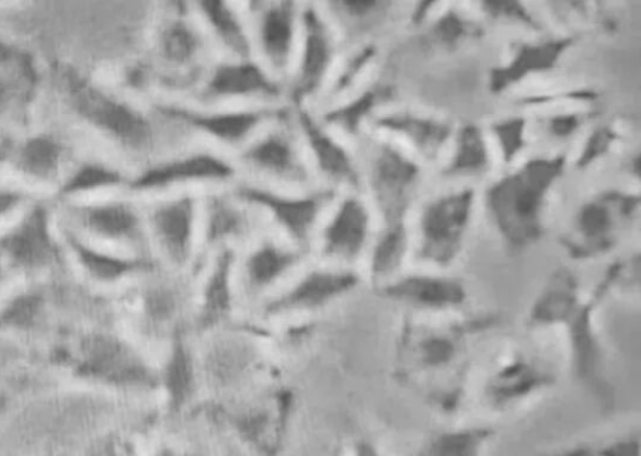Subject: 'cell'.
Segmentation results:
<instances>
[{"label":"cell","mask_w":641,"mask_h":456,"mask_svg":"<svg viewBox=\"0 0 641 456\" xmlns=\"http://www.w3.org/2000/svg\"><path fill=\"white\" fill-rule=\"evenodd\" d=\"M164 388L174 406L192 398L196 389V364L191 351L179 342L164 367Z\"/></svg>","instance_id":"obj_29"},{"label":"cell","mask_w":641,"mask_h":456,"mask_svg":"<svg viewBox=\"0 0 641 456\" xmlns=\"http://www.w3.org/2000/svg\"><path fill=\"white\" fill-rule=\"evenodd\" d=\"M142 304L151 327L165 329L180 318L186 305V289L178 280L161 278L147 287Z\"/></svg>","instance_id":"obj_27"},{"label":"cell","mask_w":641,"mask_h":456,"mask_svg":"<svg viewBox=\"0 0 641 456\" xmlns=\"http://www.w3.org/2000/svg\"><path fill=\"white\" fill-rule=\"evenodd\" d=\"M231 186L237 200L266 215L286 241L304 251L309 250L324 215L337 198V191L323 186L294 192L249 180H237Z\"/></svg>","instance_id":"obj_6"},{"label":"cell","mask_w":641,"mask_h":456,"mask_svg":"<svg viewBox=\"0 0 641 456\" xmlns=\"http://www.w3.org/2000/svg\"><path fill=\"white\" fill-rule=\"evenodd\" d=\"M306 251L286 240L263 237L237 260L236 280L243 292L259 296L274 289L301 265Z\"/></svg>","instance_id":"obj_16"},{"label":"cell","mask_w":641,"mask_h":456,"mask_svg":"<svg viewBox=\"0 0 641 456\" xmlns=\"http://www.w3.org/2000/svg\"><path fill=\"white\" fill-rule=\"evenodd\" d=\"M495 430L488 425H455L430 434L416 456H485Z\"/></svg>","instance_id":"obj_23"},{"label":"cell","mask_w":641,"mask_h":456,"mask_svg":"<svg viewBox=\"0 0 641 456\" xmlns=\"http://www.w3.org/2000/svg\"><path fill=\"white\" fill-rule=\"evenodd\" d=\"M85 372L99 379L128 388H149L154 374L125 342L95 337L87 342Z\"/></svg>","instance_id":"obj_20"},{"label":"cell","mask_w":641,"mask_h":456,"mask_svg":"<svg viewBox=\"0 0 641 456\" xmlns=\"http://www.w3.org/2000/svg\"><path fill=\"white\" fill-rule=\"evenodd\" d=\"M85 223L96 235L112 241L142 243L146 223L127 202H111L88 209Z\"/></svg>","instance_id":"obj_24"},{"label":"cell","mask_w":641,"mask_h":456,"mask_svg":"<svg viewBox=\"0 0 641 456\" xmlns=\"http://www.w3.org/2000/svg\"><path fill=\"white\" fill-rule=\"evenodd\" d=\"M543 456H640V434L630 429L625 433L570 444Z\"/></svg>","instance_id":"obj_28"},{"label":"cell","mask_w":641,"mask_h":456,"mask_svg":"<svg viewBox=\"0 0 641 456\" xmlns=\"http://www.w3.org/2000/svg\"><path fill=\"white\" fill-rule=\"evenodd\" d=\"M240 169L233 158L213 148L161 158L131 182V190L164 195L193 186H231L239 180Z\"/></svg>","instance_id":"obj_11"},{"label":"cell","mask_w":641,"mask_h":456,"mask_svg":"<svg viewBox=\"0 0 641 456\" xmlns=\"http://www.w3.org/2000/svg\"><path fill=\"white\" fill-rule=\"evenodd\" d=\"M607 300L598 287L585 293L576 277L560 271L529 306L525 329L530 333H559L564 341L570 372L603 408H610L616 390L609 375L599 311Z\"/></svg>","instance_id":"obj_2"},{"label":"cell","mask_w":641,"mask_h":456,"mask_svg":"<svg viewBox=\"0 0 641 456\" xmlns=\"http://www.w3.org/2000/svg\"><path fill=\"white\" fill-rule=\"evenodd\" d=\"M73 242V248L78 254L79 261L90 274L101 281H117L137 271L153 270V263L146 259H123L112 256V254L102 253L85 246Z\"/></svg>","instance_id":"obj_30"},{"label":"cell","mask_w":641,"mask_h":456,"mask_svg":"<svg viewBox=\"0 0 641 456\" xmlns=\"http://www.w3.org/2000/svg\"><path fill=\"white\" fill-rule=\"evenodd\" d=\"M380 293L408 314L428 318L461 314L469 301L461 281L438 274L397 276L381 285Z\"/></svg>","instance_id":"obj_15"},{"label":"cell","mask_w":641,"mask_h":456,"mask_svg":"<svg viewBox=\"0 0 641 456\" xmlns=\"http://www.w3.org/2000/svg\"><path fill=\"white\" fill-rule=\"evenodd\" d=\"M3 248L18 265L38 266L49 256L50 242L44 215L33 214L4 241Z\"/></svg>","instance_id":"obj_25"},{"label":"cell","mask_w":641,"mask_h":456,"mask_svg":"<svg viewBox=\"0 0 641 456\" xmlns=\"http://www.w3.org/2000/svg\"><path fill=\"white\" fill-rule=\"evenodd\" d=\"M171 7L156 26L154 56L160 67L161 88L172 92H195L215 60L214 50L192 5Z\"/></svg>","instance_id":"obj_5"},{"label":"cell","mask_w":641,"mask_h":456,"mask_svg":"<svg viewBox=\"0 0 641 456\" xmlns=\"http://www.w3.org/2000/svg\"><path fill=\"white\" fill-rule=\"evenodd\" d=\"M248 12L253 58L278 81L287 83L301 33V5L295 2H254Z\"/></svg>","instance_id":"obj_12"},{"label":"cell","mask_w":641,"mask_h":456,"mask_svg":"<svg viewBox=\"0 0 641 456\" xmlns=\"http://www.w3.org/2000/svg\"><path fill=\"white\" fill-rule=\"evenodd\" d=\"M283 110L278 105L201 107L175 101L157 105L163 121L204 136L218 146L236 149V152L275 121Z\"/></svg>","instance_id":"obj_8"},{"label":"cell","mask_w":641,"mask_h":456,"mask_svg":"<svg viewBox=\"0 0 641 456\" xmlns=\"http://www.w3.org/2000/svg\"><path fill=\"white\" fill-rule=\"evenodd\" d=\"M559 383L554 364L519 345H506L478 367L471 399L491 415L513 414L539 400Z\"/></svg>","instance_id":"obj_3"},{"label":"cell","mask_w":641,"mask_h":456,"mask_svg":"<svg viewBox=\"0 0 641 456\" xmlns=\"http://www.w3.org/2000/svg\"><path fill=\"white\" fill-rule=\"evenodd\" d=\"M20 201V196L13 192H0V215L7 214Z\"/></svg>","instance_id":"obj_34"},{"label":"cell","mask_w":641,"mask_h":456,"mask_svg":"<svg viewBox=\"0 0 641 456\" xmlns=\"http://www.w3.org/2000/svg\"><path fill=\"white\" fill-rule=\"evenodd\" d=\"M354 456H384V454L371 443L359 442L355 445Z\"/></svg>","instance_id":"obj_35"},{"label":"cell","mask_w":641,"mask_h":456,"mask_svg":"<svg viewBox=\"0 0 641 456\" xmlns=\"http://www.w3.org/2000/svg\"><path fill=\"white\" fill-rule=\"evenodd\" d=\"M60 149L51 139L38 137L30 140L21 153L23 169L38 178H47L56 171Z\"/></svg>","instance_id":"obj_31"},{"label":"cell","mask_w":641,"mask_h":456,"mask_svg":"<svg viewBox=\"0 0 641 456\" xmlns=\"http://www.w3.org/2000/svg\"><path fill=\"white\" fill-rule=\"evenodd\" d=\"M192 11L214 50L227 59L253 58L251 26L248 12L224 0H201Z\"/></svg>","instance_id":"obj_19"},{"label":"cell","mask_w":641,"mask_h":456,"mask_svg":"<svg viewBox=\"0 0 641 456\" xmlns=\"http://www.w3.org/2000/svg\"><path fill=\"white\" fill-rule=\"evenodd\" d=\"M122 182V175L102 166H87L67 184V191H84L104 186H113Z\"/></svg>","instance_id":"obj_32"},{"label":"cell","mask_w":641,"mask_h":456,"mask_svg":"<svg viewBox=\"0 0 641 456\" xmlns=\"http://www.w3.org/2000/svg\"><path fill=\"white\" fill-rule=\"evenodd\" d=\"M241 339H225L210 349L205 368L207 374L217 385L230 386L241 379L249 372L252 363L250 345Z\"/></svg>","instance_id":"obj_26"},{"label":"cell","mask_w":641,"mask_h":456,"mask_svg":"<svg viewBox=\"0 0 641 456\" xmlns=\"http://www.w3.org/2000/svg\"><path fill=\"white\" fill-rule=\"evenodd\" d=\"M237 254L227 248L216 252L213 266L205 278L202 292L199 321L210 328L226 320L231 314L234 300Z\"/></svg>","instance_id":"obj_22"},{"label":"cell","mask_w":641,"mask_h":456,"mask_svg":"<svg viewBox=\"0 0 641 456\" xmlns=\"http://www.w3.org/2000/svg\"><path fill=\"white\" fill-rule=\"evenodd\" d=\"M339 35L324 7L301 5V33L286 83L293 109L318 102L336 67Z\"/></svg>","instance_id":"obj_7"},{"label":"cell","mask_w":641,"mask_h":456,"mask_svg":"<svg viewBox=\"0 0 641 456\" xmlns=\"http://www.w3.org/2000/svg\"><path fill=\"white\" fill-rule=\"evenodd\" d=\"M39 301L33 296L18 298L15 303L8 307L2 316L3 323L22 327L30 323L34 316L37 315Z\"/></svg>","instance_id":"obj_33"},{"label":"cell","mask_w":641,"mask_h":456,"mask_svg":"<svg viewBox=\"0 0 641 456\" xmlns=\"http://www.w3.org/2000/svg\"><path fill=\"white\" fill-rule=\"evenodd\" d=\"M253 208L237 200L231 191L205 192L201 197V241L215 252L248 241L254 233Z\"/></svg>","instance_id":"obj_18"},{"label":"cell","mask_w":641,"mask_h":456,"mask_svg":"<svg viewBox=\"0 0 641 456\" xmlns=\"http://www.w3.org/2000/svg\"><path fill=\"white\" fill-rule=\"evenodd\" d=\"M201 197L192 190L160 195L147 215V227L162 260L173 270L188 269L201 241Z\"/></svg>","instance_id":"obj_10"},{"label":"cell","mask_w":641,"mask_h":456,"mask_svg":"<svg viewBox=\"0 0 641 456\" xmlns=\"http://www.w3.org/2000/svg\"><path fill=\"white\" fill-rule=\"evenodd\" d=\"M240 172L251 174L252 182L283 191H309L319 187L302 140L293 117L284 107L279 116L237 152Z\"/></svg>","instance_id":"obj_4"},{"label":"cell","mask_w":641,"mask_h":456,"mask_svg":"<svg viewBox=\"0 0 641 456\" xmlns=\"http://www.w3.org/2000/svg\"><path fill=\"white\" fill-rule=\"evenodd\" d=\"M503 322L502 314L490 310L407 314L394 339V380L438 415H458L471 400L478 350Z\"/></svg>","instance_id":"obj_1"},{"label":"cell","mask_w":641,"mask_h":456,"mask_svg":"<svg viewBox=\"0 0 641 456\" xmlns=\"http://www.w3.org/2000/svg\"><path fill=\"white\" fill-rule=\"evenodd\" d=\"M371 231V215L364 202L354 195L337 197L316 233L322 260L351 269L367 252Z\"/></svg>","instance_id":"obj_13"},{"label":"cell","mask_w":641,"mask_h":456,"mask_svg":"<svg viewBox=\"0 0 641 456\" xmlns=\"http://www.w3.org/2000/svg\"><path fill=\"white\" fill-rule=\"evenodd\" d=\"M0 100H2V92H0Z\"/></svg>","instance_id":"obj_36"},{"label":"cell","mask_w":641,"mask_h":456,"mask_svg":"<svg viewBox=\"0 0 641 456\" xmlns=\"http://www.w3.org/2000/svg\"><path fill=\"white\" fill-rule=\"evenodd\" d=\"M195 94L201 107L224 105H275L286 96L285 83L254 58L213 61Z\"/></svg>","instance_id":"obj_9"},{"label":"cell","mask_w":641,"mask_h":456,"mask_svg":"<svg viewBox=\"0 0 641 456\" xmlns=\"http://www.w3.org/2000/svg\"><path fill=\"white\" fill-rule=\"evenodd\" d=\"M359 277L353 269L322 265L306 270L270 304L272 314L305 312L321 309L353 292Z\"/></svg>","instance_id":"obj_17"},{"label":"cell","mask_w":641,"mask_h":456,"mask_svg":"<svg viewBox=\"0 0 641 456\" xmlns=\"http://www.w3.org/2000/svg\"><path fill=\"white\" fill-rule=\"evenodd\" d=\"M92 117L100 126L136 151H153L157 144L154 123L144 113L116 101L96 99L91 105Z\"/></svg>","instance_id":"obj_21"},{"label":"cell","mask_w":641,"mask_h":456,"mask_svg":"<svg viewBox=\"0 0 641 456\" xmlns=\"http://www.w3.org/2000/svg\"><path fill=\"white\" fill-rule=\"evenodd\" d=\"M293 117L319 186L335 191L354 186L357 173L353 157L335 132L311 109H293Z\"/></svg>","instance_id":"obj_14"}]
</instances>
